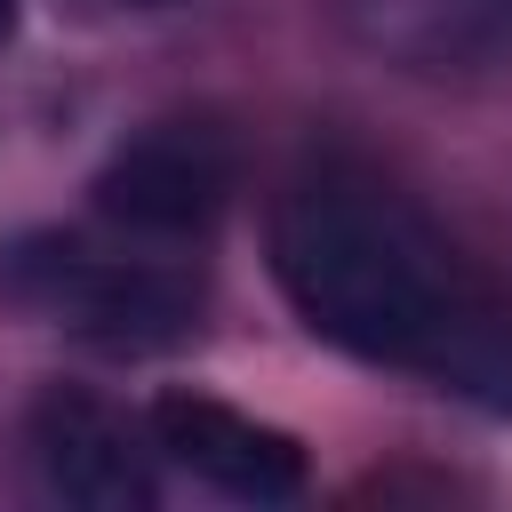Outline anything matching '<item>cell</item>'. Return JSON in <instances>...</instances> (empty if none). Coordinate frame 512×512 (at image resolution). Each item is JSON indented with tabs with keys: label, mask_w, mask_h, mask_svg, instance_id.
Segmentation results:
<instances>
[{
	"label": "cell",
	"mask_w": 512,
	"mask_h": 512,
	"mask_svg": "<svg viewBox=\"0 0 512 512\" xmlns=\"http://www.w3.org/2000/svg\"><path fill=\"white\" fill-rule=\"evenodd\" d=\"M272 280L320 344L512 416V304L376 176L304 168L272 200Z\"/></svg>",
	"instance_id": "cell-1"
},
{
	"label": "cell",
	"mask_w": 512,
	"mask_h": 512,
	"mask_svg": "<svg viewBox=\"0 0 512 512\" xmlns=\"http://www.w3.org/2000/svg\"><path fill=\"white\" fill-rule=\"evenodd\" d=\"M0 288L104 352H176L200 336V280L144 256H104L64 232L0 248Z\"/></svg>",
	"instance_id": "cell-2"
},
{
	"label": "cell",
	"mask_w": 512,
	"mask_h": 512,
	"mask_svg": "<svg viewBox=\"0 0 512 512\" xmlns=\"http://www.w3.org/2000/svg\"><path fill=\"white\" fill-rule=\"evenodd\" d=\"M240 184V160H232V136L208 128V120H160V128H136L128 144H112V160L96 168V216L136 232V240H192L224 216Z\"/></svg>",
	"instance_id": "cell-3"
},
{
	"label": "cell",
	"mask_w": 512,
	"mask_h": 512,
	"mask_svg": "<svg viewBox=\"0 0 512 512\" xmlns=\"http://www.w3.org/2000/svg\"><path fill=\"white\" fill-rule=\"evenodd\" d=\"M336 24L360 56L432 88L512 72V0H336Z\"/></svg>",
	"instance_id": "cell-4"
},
{
	"label": "cell",
	"mask_w": 512,
	"mask_h": 512,
	"mask_svg": "<svg viewBox=\"0 0 512 512\" xmlns=\"http://www.w3.org/2000/svg\"><path fill=\"white\" fill-rule=\"evenodd\" d=\"M152 448L240 504H288L304 488L296 432H280V424H264L216 392H160L152 400Z\"/></svg>",
	"instance_id": "cell-5"
},
{
	"label": "cell",
	"mask_w": 512,
	"mask_h": 512,
	"mask_svg": "<svg viewBox=\"0 0 512 512\" xmlns=\"http://www.w3.org/2000/svg\"><path fill=\"white\" fill-rule=\"evenodd\" d=\"M32 464H40L48 496H64V504H88V512H144L152 504V448L96 392H64V384L40 392Z\"/></svg>",
	"instance_id": "cell-6"
},
{
	"label": "cell",
	"mask_w": 512,
	"mask_h": 512,
	"mask_svg": "<svg viewBox=\"0 0 512 512\" xmlns=\"http://www.w3.org/2000/svg\"><path fill=\"white\" fill-rule=\"evenodd\" d=\"M88 8H168V0H88Z\"/></svg>",
	"instance_id": "cell-7"
},
{
	"label": "cell",
	"mask_w": 512,
	"mask_h": 512,
	"mask_svg": "<svg viewBox=\"0 0 512 512\" xmlns=\"http://www.w3.org/2000/svg\"><path fill=\"white\" fill-rule=\"evenodd\" d=\"M8 32H16V0H0V40H8Z\"/></svg>",
	"instance_id": "cell-8"
}]
</instances>
